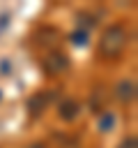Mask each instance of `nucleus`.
<instances>
[{
	"label": "nucleus",
	"mask_w": 138,
	"mask_h": 148,
	"mask_svg": "<svg viewBox=\"0 0 138 148\" xmlns=\"http://www.w3.org/2000/svg\"><path fill=\"white\" fill-rule=\"evenodd\" d=\"M126 42H129V32H126V28L120 25V23H113V25H108V28L101 32L97 51H99L101 58H117V56L124 51Z\"/></svg>",
	"instance_id": "f257e3e1"
},
{
	"label": "nucleus",
	"mask_w": 138,
	"mask_h": 148,
	"mask_svg": "<svg viewBox=\"0 0 138 148\" xmlns=\"http://www.w3.org/2000/svg\"><path fill=\"white\" fill-rule=\"evenodd\" d=\"M51 102H53V92H51V90H44V92L32 95V97L28 99V111H30V116H41L44 109H46Z\"/></svg>",
	"instance_id": "f03ea898"
},
{
	"label": "nucleus",
	"mask_w": 138,
	"mask_h": 148,
	"mask_svg": "<svg viewBox=\"0 0 138 148\" xmlns=\"http://www.w3.org/2000/svg\"><path fill=\"white\" fill-rule=\"evenodd\" d=\"M115 99L122 102V104H129L136 99V81L133 79H122L117 86H115Z\"/></svg>",
	"instance_id": "7ed1b4c3"
},
{
	"label": "nucleus",
	"mask_w": 138,
	"mask_h": 148,
	"mask_svg": "<svg viewBox=\"0 0 138 148\" xmlns=\"http://www.w3.org/2000/svg\"><path fill=\"white\" fill-rule=\"evenodd\" d=\"M69 67V58L64 53H48V58H44V69L48 74H60Z\"/></svg>",
	"instance_id": "20e7f679"
},
{
	"label": "nucleus",
	"mask_w": 138,
	"mask_h": 148,
	"mask_svg": "<svg viewBox=\"0 0 138 148\" xmlns=\"http://www.w3.org/2000/svg\"><path fill=\"white\" fill-rule=\"evenodd\" d=\"M57 113H60V118H62L64 123L76 120V118H78V113H80V104H78V99H74V97L62 99V102H60V106H57Z\"/></svg>",
	"instance_id": "39448f33"
},
{
	"label": "nucleus",
	"mask_w": 138,
	"mask_h": 148,
	"mask_svg": "<svg viewBox=\"0 0 138 148\" xmlns=\"http://www.w3.org/2000/svg\"><path fill=\"white\" fill-rule=\"evenodd\" d=\"M76 21H78V28L85 30V32H90V28H97V16L90 14V12H78Z\"/></svg>",
	"instance_id": "423d86ee"
},
{
	"label": "nucleus",
	"mask_w": 138,
	"mask_h": 148,
	"mask_svg": "<svg viewBox=\"0 0 138 148\" xmlns=\"http://www.w3.org/2000/svg\"><path fill=\"white\" fill-rule=\"evenodd\" d=\"M113 125H115V116H113L110 111H103V113H99V130H101V132H108V130H113Z\"/></svg>",
	"instance_id": "0eeeda50"
},
{
	"label": "nucleus",
	"mask_w": 138,
	"mask_h": 148,
	"mask_svg": "<svg viewBox=\"0 0 138 148\" xmlns=\"http://www.w3.org/2000/svg\"><path fill=\"white\" fill-rule=\"evenodd\" d=\"M87 37H90V32H85V30H80V28H78L76 32H71V35H69V42H71V44H76V46H85V44H87Z\"/></svg>",
	"instance_id": "6e6552de"
},
{
	"label": "nucleus",
	"mask_w": 138,
	"mask_h": 148,
	"mask_svg": "<svg viewBox=\"0 0 138 148\" xmlns=\"http://www.w3.org/2000/svg\"><path fill=\"white\" fill-rule=\"evenodd\" d=\"M117 148H138V139H136L133 134H129V136H124V139L120 141Z\"/></svg>",
	"instance_id": "1a4fd4ad"
},
{
	"label": "nucleus",
	"mask_w": 138,
	"mask_h": 148,
	"mask_svg": "<svg viewBox=\"0 0 138 148\" xmlns=\"http://www.w3.org/2000/svg\"><path fill=\"white\" fill-rule=\"evenodd\" d=\"M0 72H9V60H2L0 62Z\"/></svg>",
	"instance_id": "9d476101"
},
{
	"label": "nucleus",
	"mask_w": 138,
	"mask_h": 148,
	"mask_svg": "<svg viewBox=\"0 0 138 148\" xmlns=\"http://www.w3.org/2000/svg\"><path fill=\"white\" fill-rule=\"evenodd\" d=\"M30 148H44V143H32Z\"/></svg>",
	"instance_id": "9b49d317"
},
{
	"label": "nucleus",
	"mask_w": 138,
	"mask_h": 148,
	"mask_svg": "<svg viewBox=\"0 0 138 148\" xmlns=\"http://www.w3.org/2000/svg\"><path fill=\"white\" fill-rule=\"evenodd\" d=\"M0 102H2V90H0Z\"/></svg>",
	"instance_id": "f8f14e48"
}]
</instances>
